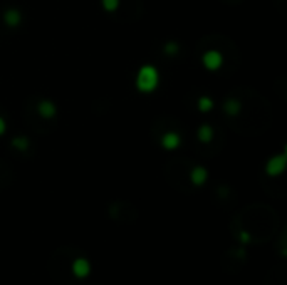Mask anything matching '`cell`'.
Instances as JSON below:
<instances>
[{
	"instance_id": "cell-3",
	"label": "cell",
	"mask_w": 287,
	"mask_h": 285,
	"mask_svg": "<svg viewBox=\"0 0 287 285\" xmlns=\"http://www.w3.org/2000/svg\"><path fill=\"white\" fill-rule=\"evenodd\" d=\"M286 168V154H279V156H274L269 159V163H267L266 166V171L267 174H270V176H277V174H281L282 171Z\"/></svg>"
},
{
	"instance_id": "cell-9",
	"label": "cell",
	"mask_w": 287,
	"mask_h": 285,
	"mask_svg": "<svg viewBox=\"0 0 287 285\" xmlns=\"http://www.w3.org/2000/svg\"><path fill=\"white\" fill-rule=\"evenodd\" d=\"M224 109L227 114L235 116V114H239V111H240V104H239V101H235V99H229L224 104Z\"/></svg>"
},
{
	"instance_id": "cell-4",
	"label": "cell",
	"mask_w": 287,
	"mask_h": 285,
	"mask_svg": "<svg viewBox=\"0 0 287 285\" xmlns=\"http://www.w3.org/2000/svg\"><path fill=\"white\" fill-rule=\"evenodd\" d=\"M3 20H5V24L9 25V27H17L22 20V14L19 12L17 9H9L3 14Z\"/></svg>"
},
{
	"instance_id": "cell-5",
	"label": "cell",
	"mask_w": 287,
	"mask_h": 285,
	"mask_svg": "<svg viewBox=\"0 0 287 285\" xmlns=\"http://www.w3.org/2000/svg\"><path fill=\"white\" fill-rule=\"evenodd\" d=\"M161 144H163V148L166 150H176L180 144V136L176 134V133H166V134L161 138Z\"/></svg>"
},
{
	"instance_id": "cell-8",
	"label": "cell",
	"mask_w": 287,
	"mask_h": 285,
	"mask_svg": "<svg viewBox=\"0 0 287 285\" xmlns=\"http://www.w3.org/2000/svg\"><path fill=\"white\" fill-rule=\"evenodd\" d=\"M211 138H213V129L209 124H203L202 128L198 129V139L202 143H209L211 141Z\"/></svg>"
},
{
	"instance_id": "cell-2",
	"label": "cell",
	"mask_w": 287,
	"mask_h": 285,
	"mask_svg": "<svg viewBox=\"0 0 287 285\" xmlns=\"http://www.w3.org/2000/svg\"><path fill=\"white\" fill-rule=\"evenodd\" d=\"M202 60H203V66L209 71H217L222 66V62H224V57H222L218 51H209L203 54Z\"/></svg>"
},
{
	"instance_id": "cell-14",
	"label": "cell",
	"mask_w": 287,
	"mask_h": 285,
	"mask_svg": "<svg viewBox=\"0 0 287 285\" xmlns=\"http://www.w3.org/2000/svg\"><path fill=\"white\" fill-rule=\"evenodd\" d=\"M5 129H7V126H5V121H3L2 117H0V136H2L3 133H5Z\"/></svg>"
},
{
	"instance_id": "cell-12",
	"label": "cell",
	"mask_w": 287,
	"mask_h": 285,
	"mask_svg": "<svg viewBox=\"0 0 287 285\" xmlns=\"http://www.w3.org/2000/svg\"><path fill=\"white\" fill-rule=\"evenodd\" d=\"M12 144H14L15 148H19L20 151H24V150H27L29 141H27V138H15L14 141H12Z\"/></svg>"
},
{
	"instance_id": "cell-11",
	"label": "cell",
	"mask_w": 287,
	"mask_h": 285,
	"mask_svg": "<svg viewBox=\"0 0 287 285\" xmlns=\"http://www.w3.org/2000/svg\"><path fill=\"white\" fill-rule=\"evenodd\" d=\"M101 2H103V7L108 12H115L119 5V0H101Z\"/></svg>"
},
{
	"instance_id": "cell-10",
	"label": "cell",
	"mask_w": 287,
	"mask_h": 285,
	"mask_svg": "<svg viewBox=\"0 0 287 285\" xmlns=\"http://www.w3.org/2000/svg\"><path fill=\"white\" fill-rule=\"evenodd\" d=\"M211 108H213V102H211L210 97H200L198 101V109L200 111H211Z\"/></svg>"
},
{
	"instance_id": "cell-6",
	"label": "cell",
	"mask_w": 287,
	"mask_h": 285,
	"mask_svg": "<svg viewBox=\"0 0 287 285\" xmlns=\"http://www.w3.org/2000/svg\"><path fill=\"white\" fill-rule=\"evenodd\" d=\"M207 170L203 168V166H195L193 170H191V174H190V180L193 185H203L207 181Z\"/></svg>"
},
{
	"instance_id": "cell-1",
	"label": "cell",
	"mask_w": 287,
	"mask_h": 285,
	"mask_svg": "<svg viewBox=\"0 0 287 285\" xmlns=\"http://www.w3.org/2000/svg\"><path fill=\"white\" fill-rule=\"evenodd\" d=\"M158 82H160V74H158L156 67L143 66L141 69L138 71V76H136V87H138L141 93H151V91H154Z\"/></svg>"
},
{
	"instance_id": "cell-13",
	"label": "cell",
	"mask_w": 287,
	"mask_h": 285,
	"mask_svg": "<svg viewBox=\"0 0 287 285\" xmlns=\"http://www.w3.org/2000/svg\"><path fill=\"white\" fill-rule=\"evenodd\" d=\"M176 49H178V45H176L175 42H170V44L165 47V51H166V52H170V54H175Z\"/></svg>"
},
{
	"instance_id": "cell-7",
	"label": "cell",
	"mask_w": 287,
	"mask_h": 285,
	"mask_svg": "<svg viewBox=\"0 0 287 285\" xmlns=\"http://www.w3.org/2000/svg\"><path fill=\"white\" fill-rule=\"evenodd\" d=\"M37 109H39V114L42 117H52V116H56V106L52 104L51 101H40L39 102V106H37Z\"/></svg>"
}]
</instances>
